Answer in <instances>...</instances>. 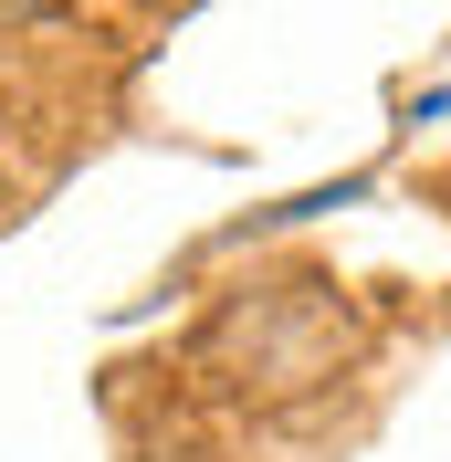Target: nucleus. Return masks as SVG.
Instances as JSON below:
<instances>
[{
    "label": "nucleus",
    "mask_w": 451,
    "mask_h": 462,
    "mask_svg": "<svg viewBox=\"0 0 451 462\" xmlns=\"http://www.w3.org/2000/svg\"><path fill=\"white\" fill-rule=\"evenodd\" d=\"M11 11H32V0H11Z\"/></svg>",
    "instance_id": "f257e3e1"
}]
</instances>
